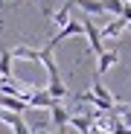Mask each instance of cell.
Wrapping results in <instances>:
<instances>
[{"mask_svg": "<svg viewBox=\"0 0 131 134\" xmlns=\"http://www.w3.org/2000/svg\"><path fill=\"white\" fill-rule=\"evenodd\" d=\"M67 125H73L79 134H90L93 131V125H90V120H87L84 114H70V120H67Z\"/></svg>", "mask_w": 131, "mask_h": 134, "instance_id": "8fae6325", "label": "cell"}, {"mask_svg": "<svg viewBox=\"0 0 131 134\" xmlns=\"http://www.w3.org/2000/svg\"><path fill=\"white\" fill-rule=\"evenodd\" d=\"M70 12H73V3H70V0H64V6H61V9H58V12L53 15V20H55V24H58V29L70 24V18H73Z\"/></svg>", "mask_w": 131, "mask_h": 134, "instance_id": "7c38bea8", "label": "cell"}, {"mask_svg": "<svg viewBox=\"0 0 131 134\" xmlns=\"http://www.w3.org/2000/svg\"><path fill=\"white\" fill-rule=\"evenodd\" d=\"M125 26H128V24H125L122 18H114L108 26H102V29H99V35H102V38H114V35H122V32H125Z\"/></svg>", "mask_w": 131, "mask_h": 134, "instance_id": "30bf717a", "label": "cell"}, {"mask_svg": "<svg viewBox=\"0 0 131 134\" xmlns=\"http://www.w3.org/2000/svg\"><path fill=\"white\" fill-rule=\"evenodd\" d=\"M50 117H53V125H55V128H67V120H70V111L64 108L61 102H55V105L50 108Z\"/></svg>", "mask_w": 131, "mask_h": 134, "instance_id": "8992f818", "label": "cell"}, {"mask_svg": "<svg viewBox=\"0 0 131 134\" xmlns=\"http://www.w3.org/2000/svg\"><path fill=\"white\" fill-rule=\"evenodd\" d=\"M117 61H119V53H117V50H105L102 55H96V73H99V76H105V73L111 70Z\"/></svg>", "mask_w": 131, "mask_h": 134, "instance_id": "277c9868", "label": "cell"}, {"mask_svg": "<svg viewBox=\"0 0 131 134\" xmlns=\"http://www.w3.org/2000/svg\"><path fill=\"white\" fill-rule=\"evenodd\" d=\"M119 18L125 20V24H131V0H125V6H122V12H119Z\"/></svg>", "mask_w": 131, "mask_h": 134, "instance_id": "5bb4252c", "label": "cell"}, {"mask_svg": "<svg viewBox=\"0 0 131 134\" xmlns=\"http://www.w3.org/2000/svg\"><path fill=\"white\" fill-rule=\"evenodd\" d=\"M0 108L9 111V114H24V111H26V102H24V99H15V96H3V93H0Z\"/></svg>", "mask_w": 131, "mask_h": 134, "instance_id": "ba28073f", "label": "cell"}, {"mask_svg": "<svg viewBox=\"0 0 131 134\" xmlns=\"http://www.w3.org/2000/svg\"><path fill=\"white\" fill-rule=\"evenodd\" d=\"M55 102L47 96V91H44V87H35V91L26 96V108H53Z\"/></svg>", "mask_w": 131, "mask_h": 134, "instance_id": "5b68a950", "label": "cell"}, {"mask_svg": "<svg viewBox=\"0 0 131 134\" xmlns=\"http://www.w3.org/2000/svg\"><path fill=\"white\" fill-rule=\"evenodd\" d=\"M73 35H82V18H70V24H67V26H61V29L55 32V38H50L47 50H55L64 38H73Z\"/></svg>", "mask_w": 131, "mask_h": 134, "instance_id": "3957f363", "label": "cell"}, {"mask_svg": "<svg viewBox=\"0 0 131 134\" xmlns=\"http://www.w3.org/2000/svg\"><path fill=\"white\" fill-rule=\"evenodd\" d=\"M12 50L0 44V79H12Z\"/></svg>", "mask_w": 131, "mask_h": 134, "instance_id": "52a82bcc", "label": "cell"}, {"mask_svg": "<svg viewBox=\"0 0 131 134\" xmlns=\"http://www.w3.org/2000/svg\"><path fill=\"white\" fill-rule=\"evenodd\" d=\"M70 3H73V9L79 6L84 15H102L105 9H102V0H70Z\"/></svg>", "mask_w": 131, "mask_h": 134, "instance_id": "9c48e42d", "label": "cell"}, {"mask_svg": "<svg viewBox=\"0 0 131 134\" xmlns=\"http://www.w3.org/2000/svg\"><path fill=\"white\" fill-rule=\"evenodd\" d=\"M82 35H87V41H90V53H93V55H102V53H105V44H102L99 26L93 24L90 18H84V20H82Z\"/></svg>", "mask_w": 131, "mask_h": 134, "instance_id": "7a4b0ae2", "label": "cell"}, {"mask_svg": "<svg viewBox=\"0 0 131 134\" xmlns=\"http://www.w3.org/2000/svg\"><path fill=\"white\" fill-rule=\"evenodd\" d=\"M12 58H32V61H41L44 67H47V76H50V82H47V96L53 99V102H61V99H67V85L61 82V70H58V64H55V58H53V50H32V47H26V44H18V47L12 50Z\"/></svg>", "mask_w": 131, "mask_h": 134, "instance_id": "6da1fadb", "label": "cell"}, {"mask_svg": "<svg viewBox=\"0 0 131 134\" xmlns=\"http://www.w3.org/2000/svg\"><path fill=\"white\" fill-rule=\"evenodd\" d=\"M125 32H131V24H128V26H125Z\"/></svg>", "mask_w": 131, "mask_h": 134, "instance_id": "9a60e30c", "label": "cell"}, {"mask_svg": "<svg viewBox=\"0 0 131 134\" xmlns=\"http://www.w3.org/2000/svg\"><path fill=\"white\" fill-rule=\"evenodd\" d=\"M122 6H125V0H102V9H105V12H111V15H117V18H119Z\"/></svg>", "mask_w": 131, "mask_h": 134, "instance_id": "4fadbf2b", "label": "cell"}]
</instances>
